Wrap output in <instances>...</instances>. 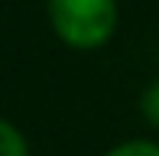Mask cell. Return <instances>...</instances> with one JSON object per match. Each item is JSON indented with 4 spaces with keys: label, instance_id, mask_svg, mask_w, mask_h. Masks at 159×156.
Wrapping results in <instances>:
<instances>
[{
    "label": "cell",
    "instance_id": "cell-4",
    "mask_svg": "<svg viewBox=\"0 0 159 156\" xmlns=\"http://www.w3.org/2000/svg\"><path fill=\"white\" fill-rule=\"evenodd\" d=\"M140 114H143V120L149 127L159 130V78L153 85H146V91L140 94Z\"/></svg>",
    "mask_w": 159,
    "mask_h": 156
},
{
    "label": "cell",
    "instance_id": "cell-3",
    "mask_svg": "<svg viewBox=\"0 0 159 156\" xmlns=\"http://www.w3.org/2000/svg\"><path fill=\"white\" fill-rule=\"evenodd\" d=\"M104 156H159V143L156 140L133 137V140H124V143H114Z\"/></svg>",
    "mask_w": 159,
    "mask_h": 156
},
{
    "label": "cell",
    "instance_id": "cell-2",
    "mask_svg": "<svg viewBox=\"0 0 159 156\" xmlns=\"http://www.w3.org/2000/svg\"><path fill=\"white\" fill-rule=\"evenodd\" d=\"M0 156H30V143L23 130L7 117H0Z\"/></svg>",
    "mask_w": 159,
    "mask_h": 156
},
{
    "label": "cell",
    "instance_id": "cell-1",
    "mask_svg": "<svg viewBox=\"0 0 159 156\" xmlns=\"http://www.w3.org/2000/svg\"><path fill=\"white\" fill-rule=\"evenodd\" d=\"M52 33L75 52H94L107 46L120 26L117 0H46Z\"/></svg>",
    "mask_w": 159,
    "mask_h": 156
}]
</instances>
